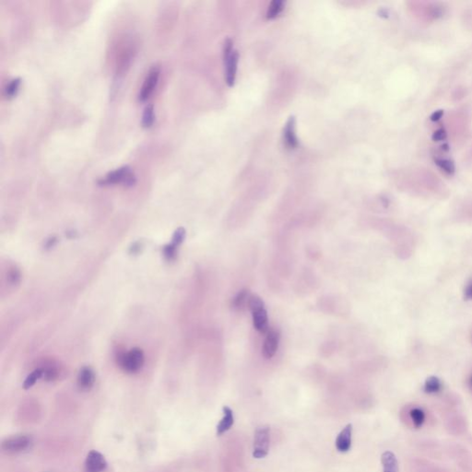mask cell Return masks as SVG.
I'll use <instances>...</instances> for the list:
<instances>
[{
  "mask_svg": "<svg viewBox=\"0 0 472 472\" xmlns=\"http://www.w3.org/2000/svg\"><path fill=\"white\" fill-rule=\"evenodd\" d=\"M85 466L87 472H103L107 466V462L100 452L92 450L87 455Z\"/></svg>",
  "mask_w": 472,
  "mask_h": 472,
  "instance_id": "cell-7",
  "label": "cell"
},
{
  "mask_svg": "<svg viewBox=\"0 0 472 472\" xmlns=\"http://www.w3.org/2000/svg\"><path fill=\"white\" fill-rule=\"evenodd\" d=\"M160 73H161V69L159 66L155 65L150 67L149 72L145 78L144 83L142 85L140 92H139V102L144 103L150 98V95L153 93L154 89L157 87V84L159 82Z\"/></svg>",
  "mask_w": 472,
  "mask_h": 472,
  "instance_id": "cell-6",
  "label": "cell"
},
{
  "mask_svg": "<svg viewBox=\"0 0 472 472\" xmlns=\"http://www.w3.org/2000/svg\"><path fill=\"white\" fill-rule=\"evenodd\" d=\"M410 416H411L412 422H413V425L415 427H422V424L424 423V421H425V413H424V411H422V409H420V408L412 409L411 412H410Z\"/></svg>",
  "mask_w": 472,
  "mask_h": 472,
  "instance_id": "cell-20",
  "label": "cell"
},
{
  "mask_svg": "<svg viewBox=\"0 0 472 472\" xmlns=\"http://www.w3.org/2000/svg\"><path fill=\"white\" fill-rule=\"evenodd\" d=\"M443 116H444V110H437V111L433 112L430 117V119L433 122H436L440 120Z\"/></svg>",
  "mask_w": 472,
  "mask_h": 472,
  "instance_id": "cell-29",
  "label": "cell"
},
{
  "mask_svg": "<svg viewBox=\"0 0 472 472\" xmlns=\"http://www.w3.org/2000/svg\"><path fill=\"white\" fill-rule=\"evenodd\" d=\"M155 121V115H154V107L152 105L145 107L143 116H142V127L144 128H150Z\"/></svg>",
  "mask_w": 472,
  "mask_h": 472,
  "instance_id": "cell-16",
  "label": "cell"
},
{
  "mask_svg": "<svg viewBox=\"0 0 472 472\" xmlns=\"http://www.w3.org/2000/svg\"><path fill=\"white\" fill-rule=\"evenodd\" d=\"M253 316V324L257 331L266 333L268 332V318H267V310L265 308L257 310L252 313Z\"/></svg>",
  "mask_w": 472,
  "mask_h": 472,
  "instance_id": "cell-12",
  "label": "cell"
},
{
  "mask_svg": "<svg viewBox=\"0 0 472 472\" xmlns=\"http://www.w3.org/2000/svg\"><path fill=\"white\" fill-rule=\"evenodd\" d=\"M435 163L437 166L440 167L442 170L448 174H454L455 171V164L451 160L447 159H436Z\"/></svg>",
  "mask_w": 472,
  "mask_h": 472,
  "instance_id": "cell-23",
  "label": "cell"
},
{
  "mask_svg": "<svg viewBox=\"0 0 472 472\" xmlns=\"http://www.w3.org/2000/svg\"><path fill=\"white\" fill-rule=\"evenodd\" d=\"M284 8V1H279V0L272 1L270 6L268 7V11H267V19H274V18L277 17L278 14L282 12Z\"/></svg>",
  "mask_w": 472,
  "mask_h": 472,
  "instance_id": "cell-22",
  "label": "cell"
},
{
  "mask_svg": "<svg viewBox=\"0 0 472 472\" xmlns=\"http://www.w3.org/2000/svg\"><path fill=\"white\" fill-rule=\"evenodd\" d=\"M464 297H465V300L472 301V279L466 284V288L464 291Z\"/></svg>",
  "mask_w": 472,
  "mask_h": 472,
  "instance_id": "cell-27",
  "label": "cell"
},
{
  "mask_svg": "<svg viewBox=\"0 0 472 472\" xmlns=\"http://www.w3.org/2000/svg\"><path fill=\"white\" fill-rule=\"evenodd\" d=\"M279 342V333L276 329H270L267 332V337L264 341L262 354L266 359H271L278 350Z\"/></svg>",
  "mask_w": 472,
  "mask_h": 472,
  "instance_id": "cell-8",
  "label": "cell"
},
{
  "mask_svg": "<svg viewBox=\"0 0 472 472\" xmlns=\"http://www.w3.org/2000/svg\"><path fill=\"white\" fill-rule=\"evenodd\" d=\"M238 60H239L238 52L233 50L232 42L228 40L224 46V61H225V67H226V82L230 87L233 86L235 81Z\"/></svg>",
  "mask_w": 472,
  "mask_h": 472,
  "instance_id": "cell-3",
  "label": "cell"
},
{
  "mask_svg": "<svg viewBox=\"0 0 472 472\" xmlns=\"http://www.w3.org/2000/svg\"><path fill=\"white\" fill-rule=\"evenodd\" d=\"M249 297H250L249 292H248L247 290H243V291H241L239 294L236 295V297L233 299L232 306H233V308H235V309H241V308H243L246 304L248 305Z\"/></svg>",
  "mask_w": 472,
  "mask_h": 472,
  "instance_id": "cell-18",
  "label": "cell"
},
{
  "mask_svg": "<svg viewBox=\"0 0 472 472\" xmlns=\"http://www.w3.org/2000/svg\"><path fill=\"white\" fill-rule=\"evenodd\" d=\"M185 234H186V232H185L184 228L179 227L176 229L175 232L173 233V235H172V244L178 245V246L181 244H183V241L185 239Z\"/></svg>",
  "mask_w": 472,
  "mask_h": 472,
  "instance_id": "cell-25",
  "label": "cell"
},
{
  "mask_svg": "<svg viewBox=\"0 0 472 472\" xmlns=\"http://www.w3.org/2000/svg\"><path fill=\"white\" fill-rule=\"evenodd\" d=\"M22 84L21 78H13L5 89V95L8 99H12L17 95Z\"/></svg>",
  "mask_w": 472,
  "mask_h": 472,
  "instance_id": "cell-19",
  "label": "cell"
},
{
  "mask_svg": "<svg viewBox=\"0 0 472 472\" xmlns=\"http://www.w3.org/2000/svg\"><path fill=\"white\" fill-rule=\"evenodd\" d=\"M56 244V237H50L49 239L46 240L45 241V249H50L52 248L54 245Z\"/></svg>",
  "mask_w": 472,
  "mask_h": 472,
  "instance_id": "cell-30",
  "label": "cell"
},
{
  "mask_svg": "<svg viewBox=\"0 0 472 472\" xmlns=\"http://www.w3.org/2000/svg\"><path fill=\"white\" fill-rule=\"evenodd\" d=\"M270 429L267 426L256 428L253 444V456L255 458H263L267 455L270 441Z\"/></svg>",
  "mask_w": 472,
  "mask_h": 472,
  "instance_id": "cell-4",
  "label": "cell"
},
{
  "mask_svg": "<svg viewBox=\"0 0 472 472\" xmlns=\"http://www.w3.org/2000/svg\"><path fill=\"white\" fill-rule=\"evenodd\" d=\"M141 248H142V244L140 242H136L129 248V253L131 255H138L139 252L141 251Z\"/></svg>",
  "mask_w": 472,
  "mask_h": 472,
  "instance_id": "cell-28",
  "label": "cell"
},
{
  "mask_svg": "<svg viewBox=\"0 0 472 472\" xmlns=\"http://www.w3.org/2000/svg\"><path fill=\"white\" fill-rule=\"evenodd\" d=\"M117 363L124 372L136 373L139 372L145 363L144 351L140 348H133L128 351L117 353Z\"/></svg>",
  "mask_w": 472,
  "mask_h": 472,
  "instance_id": "cell-1",
  "label": "cell"
},
{
  "mask_svg": "<svg viewBox=\"0 0 472 472\" xmlns=\"http://www.w3.org/2000/svg\"><path fill=\"white\" fill-rule=\"evenodd\" d=\"M469 386H470V388L472 389V375L470 376V378H469Z\"/></svg>",
  "mask_w": 472,
  "mask_h": 472,
  "instance_id": "cell-32",
  "label": "cell"
},
{
  "mask_svg": "<svg viewBox=\"0 0 472 472\" xmlns=\"http://www.w3.org/2000/svg\"><path fill=\"white\" fill-rule=\"evenodd\" d=\"M137 183V178L130 167H120L117 170H114L106 174L105 177L101 178L98 181L100 186H108L115 184H123L126 187H132Z\"/></svg>",
  "mask_w": 472,
  "mask_h": 472,
  "instance_id": "cell-2",
  "label": "cell"
},
{
  "mask_svg": "<svg viewBox=\"0 0 472 472\" xmlns=\"http://www.w3.org/2000/svg\"><path fill=\"white\" fill-rule=\"evenodd\" d=\"M78 389L81 391H89L95 383V371L89 366H84L79 370L77 378Z\"/></svg>",
  "mask_w": 472,
  "mask_h": 472,
  "instance_id": "cell-9",
  "label": "cell"
},
{
  "mask_svg": "<svg viewBox=\"0 0 472 472\" xmlns=\"http://www.w3.org/2000/svg\"><path fill=\"white\" fill-rule=\"evenodd\" d=\"M222 411H223L224 416L217 426V434L218 435H222V433L229 431L231 427L233 426V423H234L233 411L228 406H224L222 408Z\"/></svg>",
  "mask_w": 472,
  "mask_h": 472,
  "instance_id": "cell-13",
  "label": "cell"
},
{
  "mask_svg": "<svg viewBox=\"0 0 472 472\" xmlns=\"http://www.w3.org/2000/svg\"><path fill=\"white\" fill-rule=\"evenodd\" d=\"M381 461L383 464L384 472H398V460L392 452L387 451L383 453Z\"/></svg>",
  "mask_w": 472,
  "mask_h": 472,
  "instance_id": "cell-14",
  "label": "cell"
},
{
  "mask_svg": "<svg viewBox=\"0 0 472 472\" xmlns=\"http://www.w3.org/2000/svg\"><path fill=\"white\" fill-rule=\"evenodd\" d=\"M178 245L174 244H168L162 247V255L168 262L174 261L177 257Z\"/></svg>",
  "mask_w": 472,
  "mask_h": 472,
  "instance_id": "cell-21",
  "label": "cell"
},
{
  "mask_svg": "<svg viewBox=\"0 0 472 472\" xmlns=\"http://www.w3.org/2000/svg\"><path fill=\"white\" fill-rule=\"evenodd\" d=\"M43 375H44V370H43V368H37V369H35V370L31 372L28 376L26 377V379L24 380L23 389H31L32 387H34L35 383H36L39 379L43 378Z\"/></svg>",
  "mask_w": 472,
  "mask_h": 472,
  "instance_id": "cell-17",
  "label": "cell"
},
{
  "mask_svg": "<svg viewBox=\"0 0 472 472\" xmlns=\"http://www.w3.org/2000/svg\"><path fill=\"white\" fill-rule=\"evenodd\" d=\"M442 150H445V151H448V150H449V147H448V145H443V146H442Z\"/></svg>",
  "mask_w": 472,
  "mask_h": 472,
  "instance_id": "cell-31",
  "label": "cell"
},
{
  "mask_svg": "<svg viewBox=\"0 0 472 472\" xmlns=\"http://www.w3.org/2000/svg\"><path fill=\"white\" fill-rule=\"evenodd\" d=\"M446 137H447V134L445 132L444 128H440L433 134L432 139H433V141H442V140L446 139Z\"/></svg>",
  "mask_w": 472,
  "mask_h": 472,
  "instance_id": "cell-26",
  "label": "cell"
},
{
  "mask_svg": "<svg viewBox=\"0 0 472 472\" xmlns=\"http://www.w3.org/2000/svg\"><path fill=\"white\" fill-rule=\"evenodd\" d=\"M351 435H352V425L348 424L339 433L336 439V448L341 453L348 452L351 447Z\"/></svg>",
  "mask_w": 472,
  "mask_h": 472,
  "instance_id": "cell-10",
  "label": "cell"
},
{
  "mask_svg": "<svg viewBox=\"0 0 472 472\" xmlns=\"http://www.w3.org/2000/svg\"><path fill=\"white\" fill-rule=\"evenodd\" d=\"M284 139L285 145L290 149H295L298 145V139L295 134V118L294 117H290L285 125Z\"/></svg>",
  "mask_w": 472,
  "mask_h": 472,
  "instance_id": "cell-11",
  "label": "cell"
},
{
  "mask_svg": "<svg viewBox=\"0 0 472 472\" xmlns=\"http://www.w3.org/2000/svg\"><path fill=\"white\" fill-rule=\"evenodd\" d=\"M423 389L427 394H436L442 389V382L437 376H430L426 379Z\"/></svg>",
  "mask_w": 472,
  "mask_h": 472,
  "instance_id": "cell-15",
  "label": "cell"
},
{
  "mask_svg": "<svg viewBox=\"0 0 472 472\" xmlns=\"http://www.w3.org/2000/svg\"><path fill=\"white\" fill-rule=\"evenodd\" d=\"M248 307H249V309H250L252 313L265 308L264 307V302L257 295H250L249 300H248Z\"/></svg>",
  "mask_w": 472,
  "mask_h": 472,
  "instance_id": "cell-24",
  "label": "cell"
},
{
  "mask_svg": "<svg viewBox=\"0 0 472 472\" xmlns=\"http://www.w3.org/2000/svg\"><path fill=\"white\" fill-rule=\"evenodd\" d=\"M33 440L31 436L15 435L4 440L1 444V448L8 454H17L31 448Z\"/></svg>",
  "mask_w": 472,
  "mask_h": 472,
  "instance_id": "cell-5",
  "label": "cell"
}]
</instances>
